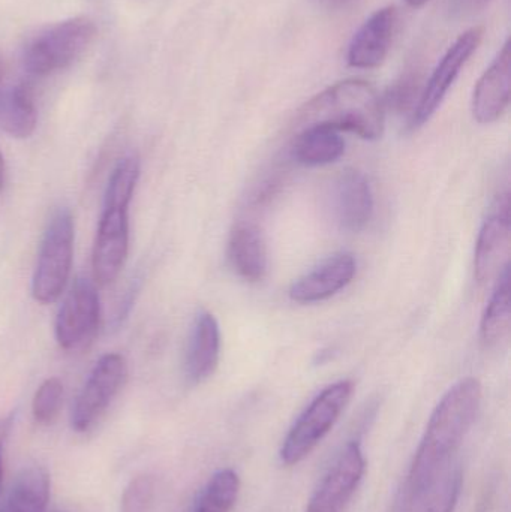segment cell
Listing matches in <instances>:
<instances>
[{"label": "cell", "mask_w": 511, "mask_h": 512, "mask_svg": "<svg viewBox=\"0 0 511 512\" xmlns=\"http://www.w3.org/2000/svg\"><path fill=\"white\" fill-rule=\"evenodd\" d=\"M74 258V219L66 207L48 221L32 277V295L41 304L59 300L68 285Z\"/></svg>", "instance_id": "6"}, {"label": "cell", "mask_w": 511, "mask_h": 512, "mask_svg": "<svg viewBox=\"0 0 511 512\" xmlns=\"http://www.w3.org/2000/svg\"><path fill=\"white\" fill-rule=\"evenodd\" d=\"M228 258L234 271L246 282H261L266 277L267 245L263 231L254 224H239L228 242Z\"/></svg>", "instance_id": "17"}, {"label": "cell", "mask_w": 511, "mask_h": 512, "mask_svg": "<svg viewBox=\"0 0 511 512\" xmlns=\"http://www.w3.org/2000/svg\"><path fill=\"white\" fill-rule=\"evenodd\" d=\"M398 12L395 6L375 11L354 33L348 45L347 60L351 68L372 69L380 66L389 54Z\"/></svg>", "instance_id": "13"}, {"label": "cell", "mask_w": 511, "mask_h": 512, "mask_svg": "<svg viewBox=\"0 0 511 512\" xmlns=\"http://www.w3.org/2000/svg\"><path fill=\"white\" fill-rule=\"evenodd\" d=\"M155 499V480L150 475H137L129 481L120 499V512H149Z\"/></svg>", "instance_id": "25"}, {"label": "cell", "mask_w": 511, "mask_h": 512, "mask_svg": "<svg viewBox=\"0 0 511 512\" xmlns=\"http://www.w3.org/2000/svg\"><path fill=\"white\" fill-rule=\"evenodd\" d=\"M140 179V159H120L108 179L104 206L93 245L92 268L96 285L107 286L119 277L129 251V204Z\"/></svg>", "instance_id": "2"}, {"label": "cell", "mask_w": 511, "mask_h": 512, "mask_svg": "<svg viewBox=\"0 0 511 512\" xmlns=\"http://www.w3.org/2000/svg\"><path fill=\"white\" fill-rule=\"evenodd\" d=\"M324 2L329 3V5H342V3H347L348 0H324Z\"/></svg>", "instance_id": "31"}, {"label": "cell", "mask_w": 511, "mask_h": 512, "mask_svg": "<svg viewBox=\"0 0 511 512\" xmlns=\"http://www.w3.org/2000/svg\"><path fill=\"white\" fill-rule=\"evenodd\" d=\"M50 475L42 466L21 469L0 505V512H47Z\"/></svg>", "instance_id": "18"}, {"label": "cell", "mask_w": 511, "mask_h": 512, "mask_svg": "<svg viewBox=\"0 0 511 512\" xmlns=\"http://www.w3.org/2000/svg\"><path fill=\"white\" fill-rule=\"evenodd\" d=\"M366 460L359 441H350L342 447L315 489L306 512H345L356 495Z\"/></svg>", "instance_id": "9"}, {"label": "cell", "mask_w": 511, "mask_h": 512, "mask_svg": "<svg viewBox=\"0 0 511 512\" xmlns=\"http://www.w3.org/2000/svg\"><path fill=\"white\" fill-rule=\"evenodd\" d=\"M38 113L32 87L26 83L14 87L0 96V126L12 138L24 140L35 132Z\"/></svg>", "instance_id": "20"}, {"label": "cell", "mask_w": 511, "mask_h": 512, "mask_svg": "<svg viewBox=\"0 0 511 512\" xmlns=\"http://www.w3.org/2000/svg\"><path fill=\"white\" fill-rule=\"evenodd\" d=\"M483 38L482 27H473L462 33L455 44L447 50L437 68L432 72L426 86L423 87L419 102L411 114V129H419L437 113L450 87L455 83L462 68L467 65L470 57L476 53Z\"/></svg>", "instance_id": "10"}, {"label": "cell", "mask_w": 511, "mask_h": 512, "mask_svg": "<svg viewBox=\"0 0 511 512\" xmlns=\"http://www.w3.org/2000/svg\"><path fill=\"white\" fill-rule=\"evenodd\" d=\"M99 322L101 303L96 283L87 277H77L57 313V343L65 351H83L95 340Z\"/></svg>", "instance_id": "8"}, {"label": "cell", "mask_w": 511, "mask_h": 512, "mask_svg": "<svg viewBox=\"0 0 511 512\" xmlns=\"http://www.w3.org/2000/svg\"><path fill=\"white\" fill-rule=\"evenodd\" d=\"M335 213L345 231L365 230L374 213V195L365 174L353 168L342 171L336 180Z\"/></svg>", "instance_id": "16"}, {"label": "cell", "mask_w": 511, "mask_h": 512, "mask_svg": "<svg viewBox=\"0 0 511 512\" xmlns=\"http://www.w3.org/2000/svg\"><path fill=\"white\" fill-rule=\"evenodd\" d=\"M95 35V23L87 17L51 24L27 42L23 51L24 69L33 77L63 71L87 50Z\"/></svg>", "instance_id": "4"}, {"label": "cell", "mask_w": 511, "mask_h": 512, "mask_svg": "<svg viewBox=\"0 0 511 512\" xmlns=\"http://www.w3.org/2000/svg\"><path fill=\"white\" fill-rule=\"evenodd\" d=\"M422 83L417 71H408L390 86L384 96V108H390L395 113H405L416 108L422 95Z\"/></svg>", "instance_id": "24"}, {"label": "cell", "mask_w": 511, "mask_h": 512, "mask_svg": "<svg viewBox=\"0 0 511 512\" xmlns=\"http://www.w3.org/2000/svg\"><path fill=\"white\" fill-rule=\"evenodd\" d=\"M345 152V140L336 129L311 125L296 138L293 156L305 167H323L338 161Z\"/></svg>", "instance_id": "19"}, {"label": "cell", "mask_w": 511, "mask_h": 512, "mask_svg": "<svg viewBox=\"0 0 511 512\" xmlns=\"http://www.w3.org/2000/svg\"><path fill=\"white\" fill-rule=\"evenodd\" d=\"M510 69V41H507L474 89L473 116L482 125L497 122L509 108Z\"/></svg>", "instance_id": "15"}, {"label": "cell", "mask_w": 511, "mask_h": 512, "mask_svg": "<svg viewBox=\"0 0 511 512\" xmlns=\"http://www.w3.org/2000/svg\"><path fill=\"white\" fill-rule=\"evenodd\" d=\"M63 405V384L48 378L39 385L32 400V415L39 426H51L59 418Z\"/></svg>", "instance_id": "23"}, {"label": "cell", "mask_w": 511, "mask_h": 512, "mask_svg": "<svg viewBox=\"0 0 511 512\" xmlns=\"http://www.w3.org/2000/svg\"><path fill=\"white\" fill-rule=\"evenodd\" d=\"M138 291H140V279H135L134 283H132L131 288L126 292L125 298H123L122 303H120L119 310H117L116 318H114V322H116L117 327L128 318L129 312H131L132 304H134L135 297H137Z\"/></svg>", "instance_id": "26"}, {"label": "cell", "mask_w": 511, "mask_h": 512, "mask_svg": "<svg viewBox=\"0 0 511 512\" xmlns=\"http://www.w3.org/2000/svg\"><path fill=\"white\" fill-rule=\"evenodd\" d=\"M383 99L371 84L345 80L333 84L315 96L300 114L306 126L326 125L336 131H348L363 140H380L384 134Z\"/></svg>", "instance_id": "3"}, {"label": "cell", "mask_w": 511, "mask_h": 512, "mask_svg": "<svg viewBox=\"0 0 511 512\" xmlns=\"http://www.w3.org/2000/svg\"><path fill=\"white\" fill-rule=\"evenodd\" d=\"M3 182H5V159H3L2 152H0V189H2Z\"/></svg>", "instance_id": "29"}, {"label": "cell", "mask_w": 511, "mask_h": 512, "mask_svg": "<svg viewBox=\"0 0 511 512\" xmlns=\"http://www.w3.org/2000/svg\"><path fill=\"white\" fill-rule=\"evenodd\" d=\"M128 378V363L120 354L99 358L72 406L71 427L87 433L99 423Z\"/></svg>", "instance_id": "7"}, {"label": "cell", "mask_w": 511, "mask_h": 512, "mask_svg": "<svg viewBox=\"0 0 511 512\" xmlns=\"http://www.w3.org/2000/svg\"><path fill=\"white\" fill-rule=\"evenodd\" d=\"M221 358V330L212 313L201 310L195 316L194 325L186 346L185 370L186 381L191 385L203 384L212 378Z\"/></svg>", "instance_id": "14"}, {"label": "cell", "mask_w": 511, "mask_h": 512, "mask_svg": "<svg viewBox=\"0 0 511 512\" xmlns=\"http://www.w3.org/2000/svg\"><path fill=\"white\" fill-rule=\"evenodd\" d=\"M12 423H14L12 415L0 418V490H2L3 484V447H5V442L6 439H8L9 432H11Z\"/></svg>", "instance_id": "27"}, {"label": "cell", "mask_w": 511, "mask_h": 512, "mask_svg": "<svg viewBox=\"0 0 511 512\" xmlns=\"http://www.w3.org/2000/svg\"><path fill=\"white\" fill-rule=\"evenodd\" d=\"M353 393L354 384L348 379H342L324 388L309 403L308 408L297 418L285 436L279 451L281 462L287 466H294L305 460L333 429L350 403Z\"/></svg>", "instance_id": "5"}, {"label": "cell", "mask_w": 511, "mask_h": 512, "mask_svg": "<svg viewBox=\"0 0 511 512\" xmlns=\"http://www.w3.org/2000/svg\"><path fill=\"white\" fill-rule=\"evenodd\" d=\"M511 328L510 265L498 277L494 294L483 313L480 324V339L485 348L494 349L503 345Z\"/></svg>", "instance_id": "21"}, {"label": "cell", "mask_w": 511, "mask_h": 512, "mask_svg": "<svg viewBox=\"0 0 511 512\" xmlns=\"http://www.w3.org/2000/svg\"><path fill=\"white\" fill-rule=\"evenodd\" d=\"M2 78H3V62H2V57H0V84H2Z\"/></svg>", "instance_id": "32"}, {"label": "cell", "mask_w": 511, "mask_h": 512, "mask_svg": "<svg viewBox=\"0 0 511 512\" xmlns=\"http://www.w3.org/2000/svg\"><path fill=\"white\" fill-rule=\"evenodd\" d=\"M428 2H431V0H407L408 5L413 6V8H420Z\"/></svg>", "instance_id": "30"}, {"label": "cell", "mask_w": 511, "mask_h": 512, "mask_svg": "<svg viewBox=\"0 0 511 512\" xmlns=\"http://www.w3.org/2000/svg\"><path fill=\"white\" fill-rule=\"evenodd\" d=\"M357 262L350 252H338L312 268L291 285L290 298L296 303L312 304L329 300L353 282Z\"/></svg>", "instance_id": "12"}, {"label": "cell", "mask_w": 511, "mask_h": 512, "mask_svg": "<svg viewBox=\"0 0 511 512\" xmlns=\"http://www.w3.org/2000/svg\"><path fill=\"white\" fill-rule=\"evenodd\" d=\"M491 0H453V9L456 12L473 11V9L482 8Z\"/></svg>", "instance_id": "28"}, {"label": "cell", "mask_w": 511, "mask_h": 512, "mask_svg": "<svg viewBox=\"0 0 511 512\" xmlns=\"http://www.w3.org/2000/svg\"><path fill=\"white\" fill-rule=\"evenodd\" d=\"M468 427L449 414H432L390 512H453L464 484L462 445Z\"/></svg>", "instance_id": "1"}, {"label": "cell", "mask_w": 511, "mask_h": 512, "mask_svg": "<svg viewBox=\"0 0 511 512\" xmlns=\"http://www.w3.org/2000/svg\"><path fill=\"white\" fill-rule=\"evenodd\" d=\"M509 195L500 201V210L489 216L477 237L474 277L480 285L492 282L509 267L511 246Z\"/></svg>", "instance_id": "11"}, {"label": "cell", "mask_w": 511, "mask_h": 512, "mask_svg": "<svg viewBox=\"0 0 511 512\" xmlns=\"http://www.w3.org/2000/svg\"><path fill=\"white\" fill-rule=\"evenodd\" d=\"M240 492V478L233 469L216 472L201 490L191 512H231Z\"/></svg>", "instance_id": "22"}]
</instances>
